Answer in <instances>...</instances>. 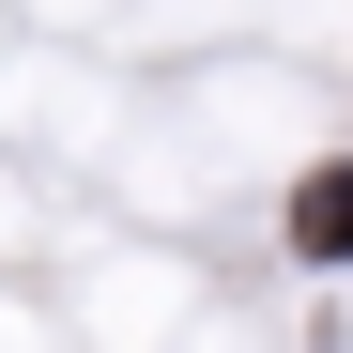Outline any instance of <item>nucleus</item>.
Returning <instances> with one entry per match:
<instances>
[{
    "label": "nucleus",
    "instance_id": "1",
    "mask_svg": "<svg viewBox=\"0 0 353 353\" xmlns=\"http://www.w3.org/2000/svg\"><path fill=\"white\" fill-rule=\"evenodd\" d=\"M292 230H307V246H353V169H338V185H307V215H292Z\"/></svg>",
    "mask_w": 353,
    "mask_h": 353
}]
</instances>
